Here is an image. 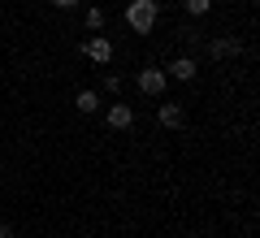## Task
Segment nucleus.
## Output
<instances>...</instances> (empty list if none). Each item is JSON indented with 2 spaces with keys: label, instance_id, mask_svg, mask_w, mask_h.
Segmentation results:
<instances>
[{
  "label": "nucleus",
  "instance_id": "7ed1b4c3",
  "mask_svg": "<svg viewBox=\"0 0 260 238\" xmlns=\"http://www.w3.org/2000/svg\"><path fill=\"white\" fill-rule=\"evenodd\" d=\"M165 70H139V91L143 95H165Z\"/></svg>",
  "mask_w": 260,
  "mask_h": 238
},
{
  "label": "nucleus",
  "instance_id": "9d476101",
  "mask_svg": "<svg viewBox=\"0 0 260 238\" xmlns=\"http://www.w3.org/2000/svg\"><path fill=\"white\" fill-rule=\"evenodd\" d=\"M87 26H91V30H104V9H100V5L87 9Z\"/></svg>",
  "mask_w": 260,
  "mask_h": 238
},
{
  "label": "nucleus",
  "instance_id": "f257e3e1",
  "mask_svg": "<svg viewBox=\"0 0 260 238\" xmlns=\"http://www.w3.org/2000/svg\"><path fill=\"white\" fill-rule=\"evenodd\" d=\"M156 18H160L156 0H130L126 5V26L135 30V35H148V30L156 26Z\"/></svg>",
  "mask_w": 260,
  "mask_h": 238
},
{
  "label": "nucleus",
  "instance_id": "423d86ee",
  "mask_svg": "<svg viewBox=\"0 0 260 238\" xmlns=\"http://www.w3.org/2000/svg\"><path fill=\"white\" fill-rule=\"evenodd\" d=\"M195 70H200V65H195L191 56H178V61L169 65L165 74H169V78H178V83H191V78H195Z\"/></svg>",
  "mask_w": 260,
  "mask_h": 238
},
{
  "label": "nucleus",
  "instance_id": "9b49d317",
  "mask_svg": "<svg viewBox=\"0 0 260 238\" xmlns=\"http://www.w3.org/2000/svg\"><path fill=\"white\" fill-rule=\"evenodd\" d=\"M104 91H113V95L121 91V78H117V74H109V78H104Z\"/></svg>",
  "mask_w": 260,
  "mask_h": 238
},
{
  "label": "nucleus",
  "instance_id": "39448f33",
  "mask_svg": "<svg viewBox=\"0 0 260 238\" xmlns=\"http://www.w3.org/2000/svg\"><path fill=\"white\" fill-rule=\"evenodd\" d=\"M104 121H109L113 130H126V126H135V109H130V104H113V109L104 113Z\"/></svg>",
  "mask_w": 260,
  "mask_h": 238
},
{
  "label": "nucleus",
  "instance_id": "1a4fd4ad",
  "mask_svg": "<svg viewBox=\"0 0 260 238\" xmlns=\"http://www.w3.org/2000/svg\"><path fill=\"white\" fill-rule=\"evenodd\" d=\"M208 9H213V0H186V13H191V18H204Z\"/></svg>",
  "mask_w": 260,
  "mask_h": 238
},
{
  "label": "nucleus",
  "instance_id": "f03ea898",
  "mask_svg": "<svg viewBox=\"0 0 260 238\" xmlns=\"http://www.w3.org/2000/svg\"><path fill=\"white\" fill-rule=\"evenodd\" d=\"M83 52H87V61H95V65H109V61H113V44H109L104 35H91V39L83 44Z\"/></svg>",
  "mask_w": 260,
  "mask_h": 238
},
{
  "label": "nucleus",
  "instance_id": "0eeeda50",
  "mask_svg": "<svg viewBox=\"0 0 260 238\" xmlns=\"http://www.w3.org/2000/svg\"><path fill=\"white\" fill-rule=\"evenodd\" d=\"M239 52H243L239 39H213V44H208V56H213V61H221V56H239Z\"/></svg>",
  "mask_w": 260,
  "mask_h": 238
},
{
  "label": "nucleus",
  "instance_id": "f8f14e48",
  "mask_svg": "<svg viewBox=\"0 0 260 238\" xmlns=\"http://www.w3.org/2000/svg\"><path fill=\"white\" fill-rule=\"evenodd\" d=\"M52 5H56V9H74L78 0H52Z\"/></svg>",
  "mask_w": 260,
  "mask_h": 238
},
{
  "label": "nucleus",
  "instance_id": "ddd939ff",
  "mask_svg": "<svg viewBox=\"0 0 260 238\" xmlns=\"http://www.w3.org/2000/svg\"><path fill=\"white\" fill-rule=\"evenodd\" d=\"M0 238H13V229H9V225H0Z\"/></svg>",
  "mask_w": 260,
  "mask_h": 238
},
{
  "label": "nucleus",
  "instance_id": "6e6552de",
  "mask_svg": "<svg viewBox=\"0 0 260 238\" xmlns=\"http://www.w3.org/2000/svg\"><path fill=\"white\" fill-rule=\"evenodd\" d=\"M74 109H78V113H95V109H100V100H95V91H78Z\"/></svg>",
  "mask_w": 260,
  "mask_h": 238
},
{
  "label": "nucleus",
  "instance_id": "20e7f679",
  "mask_svg": "<svg viewBox=\"0 0 260 238\" xmlns=\"http://www.w3.org/2000/svg\"><path fill=\"white\" fill-rule=\"evenodd\" d=\"M156 121H160V126H165V130H182L186 126V113H182V104H160V109H156Z\"/></svg>",
  "mask_w": 260,
  "mask_h": 238
}]
</instances>
